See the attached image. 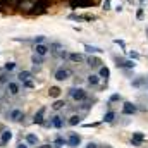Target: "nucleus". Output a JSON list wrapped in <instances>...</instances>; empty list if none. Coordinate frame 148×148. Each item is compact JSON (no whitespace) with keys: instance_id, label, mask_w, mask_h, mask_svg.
<instances>
[{"instance_id":"nucleus-35","label":"nucleus","mask_w":148,"mask_h":148,"mask_svg":"<svg viewBox=\"0 0 148 148\" xmlns=\"http://www.w3.org/2000/svg\"><path fill=\"white\" fill-rule=\"evenodd\" d=\"M109 7H110V0H105V2H103V9H105V10H107V9H109Z\"/></svg>"},{"instance_id":"nucleus-1","label":"nucleus","mask_w":148,"mask_h":148,"mask_svg":"<svg viewBox=\"0 0 148 148\" xmlns=\"http://www.w3.org/2000/svg\"><path fill=\"white\" fill-rule=\"evenodd\" d=\"M5 93H7L9 97H17V95L21 93V83L10 79V81L5 84Z\"/></svg>"},{"instance_id":"nucleus-9","label":"nucleus","mask_w":148,"mask_h":148,"mask_svg":"<svg viewBox=\"0 0 148 148\" xmlns=\"http://www.w3.org/2000/svg\"><path fill=\"white\" fill-rule=\"evenodd\" d=\"M86 64H88L90 67H102V60H100L98 57H93V55H90V57L86 59Z\"/></svg>"},{"instance_id":"nucleus-2","label":"nucleus","mask_w":148,"mask_h":148,"mask_svg":"<svg viewBox=\"0 0 148 148\" xmlns=\"http://www.w3.org/2000/svg\"><path fill=\"white\" fill-rule=\"evenodd\" d=\"M69 97L73 98L74 102H84L88 98V93L83 88H71L69 90Z\"/></svg>"},{"instance_id":"nucleus-38","label":"nucleus","mask_w":148,"mask_h":148,"mask_svg":"<svg viewBox=\"0 0 148 148\" xmlns=\"http://www.w3.org/2000/svg\"><path fill=\"white\" fill-rule=\"evenodd\" d=\"M17 148H28V147H26V145H23V143H19V145H17Z\"/></svg>"},{"instance_id":"nucleus-11","label":"nucleus","mask_w":148,"mask_h":148,"mask_svg":"<svg viewBox=\"0 0 148 148\" xmlns=\"http://www.w3.org/2000/svg\"><path fill=\"white\" fill-rule=\"evenodd\" d=\"M50 126H52V127H55V129H60V127L64 126V121H62V117H60V115H55V117H52V121H50Z\"/></svg>"},{"instance_id":"nucleus-5","label":"nucleus","mask_w":148,"mask_h":148,"mask_svg":"<svg viewBox=\"0 0 148 148\" xmlns=\"http://www.w3.org/2000/svg\"><path fill=\"white\" fill-rule=\"evenodd\" d=\"M48 52H50L48 45H45V43H36V45H35V53L40 55V57H45Z\"/></svg>"},{"instance_id":"nucleus-31","label":"nucleus","mask_w":148,"mask_h":148,"mask_svg":"<svg viewBox=\"0 0 148 148\" xmlns=\"http://www.w3.org/2000/svg\"><path fill=\"white\" fill-rule=\"evenodd\" d=\"M43 41H45V36H35L33 38V43H35V45H36V43H43Z\"/></svg>"},{"instance_id":"nucleus-10","label":"nucleus","mask_w":148,"mask_h":148,"mask_svg":"<svg viewBox=\"0 0 148 148\" xmlns=\"http://www.w3.org/2000/svg\"><path fill=\"white\" fill-rule=\"evenodd\" d=\"M45 112H47V107H40V109H38V112L35 114V124H43V122H45V121H43Z\"/></svg>"},{"instance_id":"nucleus-15","label":"nucleus","mask_w":148,"mask_h":148,"mask_svg":"<svg viewBox=\"0 0 148 148\" xmlns=\"http://www.w3.org/2000/svg\"><path fill=\"white\" fill-rule=\"evenodd\" d=\"M67 59H69L71 62H74V64H79V62H83V60H84V57H83L81 53H69V55H67Z\"/></svg>"},{"instance_id":"nucleus-7","label":"nucleus","mask_w":148,"mask_h":148,"mask_svg":"<svg viewBox=\"0 0 148 148\" xmlns=\"http://www.w3.org/2000/svg\"><path fill=\"white\" fill-rule=\"evenodd\" d=\"M79 143H81V138H79L76 133H71L69 138H67V145L73 147V148H76V147H79Z\"/></svg>"},{"instance_id":"nucleus-29","label":"nucleus","mask_w":148,"mask_h":148,"mask_svg":"<svg viewBox=\"0 0 148 148\" xmlns=\"http://www.w3.org/2000/svg\"><path fill=\"white\" fill-rule=\"evenodd\" d=\"M79 17H81V21H95L97 19L93 14H84V16H79Z\"/></svg>"},{"instance_id":"nucleus-19","label":"nucleus","mask_w":148,"mask_h":148,"mask_svg":"<svg viewBox=\"0 0 148 148\" xmlns=\"http://www.w3.org/2000/svg\"><path fill=\"white\" fill-rule=\"evenodd\" d=\"M60 93H62V90H60V88H57V86H52V88L48 90V95H50L52 98H57V97H60Z\"/></svg>"},{"instance_id":"nucleus-23","label":"nucleus","mask_w":148,"mask_h":148,"mask_svg":"<svg viewBox=\"0 0 148 148\" xmlns=\"http://www.w3.org/2000/svg\"><path fill=\"white\" fill-rule=\"evenodd\" d=\"M31 62H33L35 66H41V64H43V57H40V55H36V53H33V55H31Z\"/></svg>"},{"instance_id":"nucleus-20","label":"nucleus","mask_w":148,"mask_h":148,"mask_svg":"<svg viewBox=\"0 0 148 148\" xmlns=\"http://www.w3.org/2000/svg\"><path fill=\"white\" fill-rule=\"evenodd\" d=\"M10 140H12V133H10V131H3V133H2V140H0V143L5 145V143H9Z\"/></svg>"},{"instance_id":"nucleus-33","label":"nucleus","mask_w":148,"mask_h":148,"mask_svg":"<svg viewBox=\"0 0 148 148\" xmlns=\"http://www.w3.org/2000/svg\"><path fill=\"white\" fill-rule=\"evenodd\" d=\"M117 100H121V97H119V95H112V97H110V100H109V102L112 103V102H117Z\"/></svg>"},{"instance_id":"nucleus-25","label":"nucleus","mask_w":148,"mask_h":148,"mask_svg":"<svg viewBox=\"0 0 148 148\" xmlns=\"http://www.w3.org/2000/svg\"><path fill=\"white\" fill-rule=\"evenodd\" d=\"M26 141H28V145H36L38 136H35V134H28V136H26Z\"/></svg>"},{"instance_id":"nucleus-12","label":"nucleus","mask_w":148,"mask_h":148,"mask_svg":"<svg viewBox=\"0 0 148 148\" xmlns=\"http://www.w3.org/2000/svg\"><path fill=\"white\" fill-rule=\"evenodd\" d=\"M31 77H33V73H29V71H21V73L17 74V81H19V83L29 81Z\"/></svg>"},{"instance_id":"nucleus-36","label":"nucleus","mask_w":148,"mask_h":148,"mask_svg":"<svg viewBox=\"0 0 148 148\" xmlns=\"http://www.w3.org/2000/svg\"><path fill=\"white\" fill-rule=\"evenodd\" d=\"M129 57H131V59H138V57H140V55H138V53H136V52H131V53H129Z\"/></svg>"},{"instance_id":"nucleus-40","label":"nucleus","mask_w":148,"mask_h":148,"mask_svg":"<svg viewBox=\"0 0 148 148\" xmlns=\"http://www.w3.org/2000/svg\"><path fill=\"white\" fill-rule=\"evenodd\" d=\"M147 33H148V29H147Z\"/></svg>"},{"instance_id":"nucleus-3","label":"nucleus","mask_w":148,"mask_h":148,"mask_svg":"<svg viewBox=\"0 0 148 148\" xmlns=\"http://www.w3.org/2000/svg\"><path fill=\"white\" fill-rule=\"evenodd\" d=\"M7 119L12 121V122H19V121L24 119V112L21 110V109H10V110L7 112Z\"/></svg>"},{"instance_id":"nucleus-37","label":"nucleus","mask_w":148,"mask_h":148,"mask_svg":"<svg viewBox=\"0 0 148 148\" xmlns=\"http://www.w3.org/2000/svg\"><path fill=\"white\" fill-rule=\"evenodd\" d=\"M86 148H97V145H95V143H88V147Z\"/></svg>"},{"instance_id":"nucleus-32","label":"nucleus","mask_w":148,"mask_h":148,"mask_svg":"<svg viewBox=\"0 0 148 148\" xmlns=\"http://www.w3.org/2000/svg\"><path fill=\"white\" fill-rule=\"evenodd\" d=\"M23 86H24V88H33V86H35V83L29 79V81H24V83H23Z\"/></svg>"},{"instance_id":"nucleus-8","label":"nucleus","mask_w":148,"mask_h":148,"mask_svg":"<svg viewBox=\"0 0 148 148\" xmlns=\"http://www.w3.org/2000/svg\"><path fill=\"white\" fill-rule=\"evenodd\" d=\"M115 62H117V67H124V69H133L136 66L133 60H124V59H115Z\"/></svg>"},{"instance_id":"nucleus-39","label":"nucleus","mask_w":148,"mask_h":148,"mask_svg":"<svg viewBox=\"0 0 148 148\" xmlns=\"http://www.w3.org/2000/svg\"><path fill=\"white\" fill-rule=\"evenodd\" d=\"M38 148H52L50 145H41V147H38Z\"/></svg>"},{"instance_id":"nucleus-16","label":"nucleus","mask_w":148,"mask_h":148,"mask_svg":"<svg viewBox=\"0 0 148 148\" xmlns=\"http://www.w3.org/2000/svg\"><path fill=\"white\" fill-rule=\"evenodd\" d=\"M86 81H88V84H90V86H97V84L100 83V76H97V74H90Z\"/></svg>"},{"instance_id":"nucleus-18","label":"nucleus","mask_w":148,"mask_h":148,"mask_svg":"<svg viewBox=\"0 0 148 148\" xmlns=\"http://www.w3.org/2000/svg\"><path fill=\"white\" fill-rule=\"evenodd\" d=\"M48 48H50V53H53V55H57V53H59V52H60V50H62L64 47H62L60 43H52V45H50Z\"/></svg>"},{"instance_id":"nucleus-30","label":"nucleus","mask_w":148,"mask_h":148,"mask_svg":"<svg viewBox=\"0 0 148 148\" xmlns=\"http://www.w3.org/2000/svg\"><path fill=\"white\" fill-rule=\"evenodd\" d=\"M114 117H115V114H114V112H107L103 121H105V122H112V121H114Z\"/></svg>"},{"instance_id":"nucleus-22","label":"nucleus","mask_w":148,"mask_h":148,"mask_svg":"<svg viewBox=\"0 0 148 148\" xmlns=\"http://www.w3.org/2000/svg\"><path fill=\"white\" fill-rule=\"evenodd\" d=\"M84 50H86L88 53H98V52H102V48H98V47H91V45H84Z\"/></svg>"},{"instance_id":"nucleus-14","label":"nucleus","mask_w":148,"mask_h":148,"mask_svg":"<svg viewBox=\"0 0 148 148\" xmlns=\"http://www.w3.org/2000/svg\"><path fill=\"white\" fill-rule=\"evenodd\" d=\"M136 112V105H133V103H124V107H122V114H126V115H131V114H134Z\"/></svg>"},{"instance_id":"nucleus-6","label":"nucleus","mask_w":148,"mask_h":148,"mask_svg":"<svg viewBox=\"0 0 148 148\" xmlns=\"http://www.w3.org/2000/svg\"><path fill=\"white\" fill-rule=\"evenodd\" d=\"M93 3H95L93 0H71V7L73 9H76V7H90Z\"/></svg>"},{"instance_id":"nucleus-4","label":"nucleus","mask_w":148,"mask_h":148,"mask_svg":"<svg viewBox=\"0 0 148 148\" xmlns=\"http://www.w3.org/2000/svg\"><path fill=\"white\" fill-rule=\"evenodd\" d=\"M69 76H71V71H69V69H64V67L57 69V71H55V74H53V77H55L57 81H66Z\"/></svg>"},{"instance_id":"nucleus-24","label":"nucleus","mask_w":148,"mask_h":148,"mask_svg":"<svg viewBox=\"0 0 148 148\" xmlns=\"http://www.w3.org/2000/svg\"><path fill=\"white\" fill-rule=\"evenodd\" d=\"M109 76H110L109 67H103V66H102V67H100V77H103V79L107 81V79H109Z\"/></svg>"},{"instance_id":"nucleus-27","label":"nucleus","mask_w":148,"mask_h":148,"mask_svg":"<svg viewBox=\"0 0 148 148\" xmlns=\"http://www.w3.org/2000/svg\"><path fill=\"white\" fill-rule=\"evenodd\" d=\"M14 69H16V62H7L3 66V71H7V73H12Z\"/></svg>"},{"instance_id":"nucleus-13","label":"nucleus","mask_w":148,"mask_h":148,"mask_svg":"<svg viewBox=\"0 0 148 148\" xmlns=\"http://www.w3.org/2000/svg\"><path fill=\"white\" fill-rule=\"evenodd\" d=\"M145 141V134L143 133H133V145L134 147H138L140 143H143Z\"/></svg>"},{"instance_id":"nucleus-21","label":"nucleus","mask_w":148,"mask_h":148,"mask_svg":"<svg viewBox=\"0 0 148 148\" xmlns=\"http://www.w3.org/2000/svg\"><path fill=\"white\" fill-rule=\"evenodd\" d=\"M133 86L134 88H140V86H147V77H138L133 81Z\"/></svg>"},{"instance_id":"nucleus-17","label":"nucleus","mask_w":148,"mask_h":148,"mask_svg":"<svg viewBox=\"0 0 148 148\" xmlns=\"http://www.w3.org/2000/svg\"><path fill=\"white\" fill-rule=\"evenodd\" d=\"M10 77H12V74L7 73V71H3V73L0 74V84H7V83L10 81Z\"/></svg>"},{"instance_id":"nucleus-28","label":"nucleus","mask_w":148,"mask_h":148,"mask_svg":"<svg viewBox=\"0 0 148 148\" xmlns=\"http://www.w3.org/2000/svg\"><path fill=\"white\" fill-rule=\"evenodd\" d=\"M64 105H66V102H62V100H57V102L52 105V109H53V110H60V109H64Z\"/></svg>"},{"instance_id":"nucleus-34","label":"nucleus","mask_w":148,"mask_h":148,"mask_svg":"<svg viewBox=\"0 0 148 148\" xmlns=\"http://www.w3.org/2000/svg\"><path fill=\"white\" fill-rule=\"evenodd\" d=\"M138 19H143V9H138V14H136Z\"/></svg>"},{"instance_id":"nucleus-26","label":"nucleus","mask_w":148,"mask_h":148,"mask_svg":"<svg viewBox=\"0 0 148 148\" xmlns=\"http://www.w3.org/2000/svg\"><path fill=\"white\" fill-rule=\"evenodd\" d=\"M79 122H81V117H79V115L74 114V115L69 117V124H71V126H76V124H79Z\"/></svg>"}]
</instances>
